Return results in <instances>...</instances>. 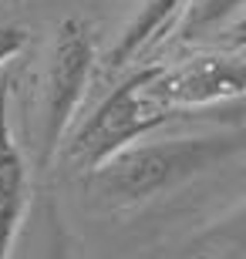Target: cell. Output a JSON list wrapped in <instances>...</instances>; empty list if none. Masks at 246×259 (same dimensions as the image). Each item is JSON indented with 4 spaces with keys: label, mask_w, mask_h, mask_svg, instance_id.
Listing matches in <instances>:
<instances>
[{
    "label": "cell",
    "mask_w": 246,
    "mask_h": 259,
    "mask_svg": "<svg viewBox=\"0 0 246 259\" xmlns=\"http://www.w3.org/2000/svg\"><path fill=\"white\" fill-rule=\"evenodd\" d=\"M239 155H243L239 128L233 135H175L165 142L138 138L112 158H104L95 172H88L85 185L101 205L128 209L162 192H172Z\"/></svg>",
    "instance_id": "1"
},
{
    "label": "cell",
    "mask_w": 246,
    "mask_h": 259,
    "mask_svg": "<svg viewBox=\"0 0 246 259\" xmlns=\"http://www.w3.org/2000/svg\"><path fill=\"white\" fill-rule=\"evenodd\" d=\"M155 64L135 67L132 74L118 81L95 105V111L71 132L64 145V162L75 172L88 175L95 172L104 158H112L115 152L128 148L138 138H149L152 132H159L162 125H169L179 118V111L162 108L159 101H152L145 84H149Z\"/></svg>",
    "instance_id": "2"
},
{
    "label": "cell",
    "mask_w": 246,
    "mask_h": 259,
    "mask_svg": "<svg viewBox=\"0 0 246 259\" xmlns=\"http://www.w3.org/2000/svg\"><path fill=\"white\" fill-rule=\"evenodd\" d=\"M91 71H95V44H91L88 24H81L78 17L61 20L54 30V40H51L44 74H41V98H38L41 172L54 162L57 148L64 145L67 128L75 125V115L85 101Z\"/></svg>",
    "instance_id": "3"
},
{
    "label": "cell",
    "mask_w": 246,
    "mask_h": 259,
    "mask_svg": "<svg viewBox=\"0 0 246 259\" xmlns=\"http://www.w3.org/2000/svg\"><path fill=\"white\" fill-rule=\"evenodd\" d=\"M246 88V64L243 54H196L179 64H155L152 71L149 91L152 101H159L169 111H192V108H213L226 105V101H239Z\"/></svg>",
    "instance_id": "4"
},
{
    "label": "cell",
    "mask_w": 246,
    "mask_h": 259,
    "mask_svg": "<svg viewBox=\"0 0 246 259\" xmlns=\"http://www.w3.org/2000/svg\"><path fill=\"white\" fill-rule=\"evenodd\" d=\"M30 205V172L10 125V84H0V259H10Z\"/></svg>",
    "instance_id": "5"
},
{
    "label": "cell",
    "mask_w": 246,
    "mask_h": 259,
    "mask_svg": "<svg viewBox=\"0 0 246 259\" xmlns=\"http://www.w3.org/2000/svg\"><path fill=\"white\" fill-rule=\"evenodd\" d=\"M186 4H189V0H142L138 10L132 14V20L125 24V30L118 34L115 48L108 51V71H122V67L132 64L145 48L159 44V40L179 24Z\"/></svg>",
    "instance_id": "6"
},
{
    "label": "cell",
    "mask_w": 246,
    "mask_h": 259,
    "mask_svg": "<svg viewBox=\"0 0 246 259\" xmlns=\"http://www.w3.org/2000/svg\"><path fill=\"white\" fill-rule=\"evenodd\" d=\"M246 0H189L186 10L179 17V40L192 44V40L209 37L213 30H223L229 20L239 24V14H243Z\"/></svg>",
    "instance_id": "7"
},
{
    "label": "cell",
    "mask_w": 246,
    "mask_h": 259,
    "mask_svg": "<svg viewBox=\"0 0 246 259\" xmlns=\"http://www.w3.org/2000/svg\"><path fill=\"white\" fill-rule=\"evenodd\" d=\"M27 44V30L24 27H0V67L14 61Z\"/></svg>",
    "instance_id": "8"
},
{
    "label": "cell",
    "mask_w": 246,
    "mask_h": 259,
    "mask_svg": "<svg viewBox=\"0 0 246 259\" xmlns=\"http://www.w3.org/2000/svg\"><path fill=\"white\" fill-rule=\"evenodd\" d=\"M44 259H78L67 246V236L64 229L57 226V219L51 215V226H48V249H44Z\"/></svg>",
    "instance_id": "9"
}]
</instances>
